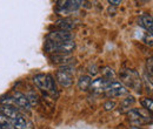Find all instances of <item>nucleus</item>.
<instances>
[{
	"label": "nucleus",
	"mask_w": 153,
	"mask_h": 129,
	"mask_svg": "<svg viewBox=\"0 0 153 129\" xmlns=\"http://www.w3.org/2000/svg\"><path fill=\"white\" fill-rule=\"evenodd\" d=\"M45 51L47 53H54V54H64L68 55L76 49V42L74 40L70 41H61V42H56V41H46L44 46Z\"/></svg>",
	"instance_id": "f257e3e1"
},
{
	"label": "nucleus",
	"mask_w": 153,
	"mask_h": 129,
	"mask_svg": "<svg viewBox=\"0 0 153 129\" xmlns=\"http://www.w3.org/2000/svg\"><path fill=\"white\" fill-rule=\"evenodd\" d=\"M34 85L38 87L40 91L47 93L50 95L57 94V86L53 80V77L50 74H38L33 77Z\"/></svg>",
	"instance_id": "f03ea898"
},
{
	"label": "nucleus",
	"mask_w": 153,
	"mask_h": 129,
	"mask_svg": "<svg viewBox=\"0 0 153 129\" xmlns=\"http://www.w3.org/2000/svg\"><path fill=\"white\" fill-rule=\"evenodd\" d=\"M119 76H120L121 81L128 88L140 93V91H141V80H140L139 74L137 73L134 69H124L119 73Z\"/></svg>",
	"instance_id": "7ed1b4c3"
},
{
	"label": "nucleus",
	"mask_w": 153,
	"mask_h": 129,
	"mask_svg": "<svg viewBox=\"0 0 153 129\" xmlns=\"http://www.w3.org/2000/svg\"><path fill=\"white\" fill-rule=\"evenodd\" d=\"M127 117H128L130 122H132L133 125H137V127L151 122V116L149 115V113L143 111V109H139V108L130 109L127 111Z\"/></svg>",
	"instance_id": "20e7f679"
},
{
	"label": "nucleus",
	"mask_w": 153,
	"mask_h": 129,
	"mask_svg": "<svg viewBox=\"0 0 153 129\" xmlns=\"http://www.w3.org/2000/svg\"><path fill=\"white\" fill-rule=\"evenodd\" d=\"M106 95L108 97H120V96H124V95H127L128 94V89L119 81H110L107 87H106Z\"/></svg>",
	"instance_id": "39448f33"
},
{
	"label": "nucleus",
	"mask_w": 153,
	"mask_h": 129,
	"mask_svg": "<svg viewBox=\"0 0 153 129\" xmlns=\"http://www.w3.org/2000/svg\"><path fill=\"white\" fill-rule=\"evenodd\" d=\"M82 1L76 0H65V1H58L57 12L61 15H68L72 12H76L81 6Z\"/></svg>",
	"instance_id": "423d86ee"
},
{
	"label": "nucleus",
	"mask_w": 153,
	"mask_h": 129,
	"mask_svg": "<svg viewBox=\"0 0 153 129\" xmlns=\"http://www.w3.org/2000/svg\"><path fill=\"white\" fill-rule=\"evenodd\" d=\"M46 39L48 41H56V42H61V41H70V40H73V34L71 32H67V31H61V29H58V31H52L47 34Z\"/></svg>",
	"instance_id": "0eeeda50"
},
{
	"label": "nucleus",
	"mask_w": 153,
	"mask_h": 129,
	"mask_svg": "<svg viewBox=\"0 0 153 129\" xmlns=\"http://www.w3.org/2000/svg\"><path fill=\"white\" fill-rule=\"evenodd\" d=\"M56 79H57L58 83L61 86V87H70L73 82V74L68 73V72H65V71H58L56 74Z\"/></svg>",
	"instance_id": "6e6552de"
},
{
	"label": "nucleus",
	"mask_w": 153,
	"mask_h": 129,
	"mask_svg": "<svg viewBox=\"0 0 153 129\" xmlns=\"http://www.w3.org/2000/svg\"><path fill=\"white\" fill-rule=\"evenodd\" d=\"M108 80L104 79V77H98L96 80H93L88 87V89L93 93H105L106 87L108 85Z\"/></svg>",
	"instance_id": "1a4fd4ad"
},
{
	"label": "nucleus",
	"mask_w": 153,
	"mask_h": 129,
	"mask_svg": "<svg viewBox=\"0 0 153 129\" xmlns=\"http://www.w3.org/2000/svg\"><path fill=\"white\" fill-rule=\"evenodd\" d=\"M12 97H13L14 105H17L18 107L22 108L24 111H30V109H31L30 102H28V100H27V97H26L25 94H22V93H20V92H16L13 94Z\"/></svg>",
	"instance_id": "9d476101"
},
{
	"label": "nucleus",
	"mask_w": 153,
	"mask_h": 129,
	"mask_svg": "<svg viewBox=\"0 0 153 129\" xmlns=\"http://www.w3.org/2000/svg\"><path fill=\"white\" fill-rule=\"evenodd\" d=\"M11 123H12V127L16 129H32V125L27 122L22 115H19L16 119L11 120Z\"/></svg>",
	"instance_id": "9b49d317"
},
{
	"label": "nucleus",
	"mask_w": 153,
	"mask_h": 129,
	"mask_svg": "<svg viewBox=\"0 0 153 129\" xmlns=\"http://www.w3.org/2000/svg\"><path fill=\"white\" fill-rule=\"evenodd\" d=\"M138 22H139V25H140L143 28H145L150 34H152L153 20H152V17H151V15H147V14H145V15H140V17H139V20H138Z\"/></svg>",
	"instance_id": "f8f14e48"
},
{
	"label": "nucleus",
	"mask_w": 153,
	"mask_h": 129,
	"mask_svg": "<svg viewBox=\"0 0 153 129\" xmlns=\"http://www.w3.org/2000/svg\"><path fill=\"white\" fill-rule=\"evenodd\" d=\"M0 113H1V115L6 116L10 120H13V119H16L17 116L20 115L19 111H17V108H14L13 106H2L0 108Z\"/></svg>",
	"instance_id": "ddd939ff"
},
{
	"label": "nucleus",
	"mask_w": 153,
	"mask_h": 129,
	"mask_svg": "<svg viewBox=\"0 0 153 129\" xmlns=\"http://www.w3.org/2000/svg\"><path fill=\"white\" fill-rule=\"evenodd\" d=\"M56 25H57L61 31H67V32H71V31L76 27L74 22L71 21V20H68V19H60V20H57V21H56Z\"/></svg>",
	"instance_id": "4468645a"
},
{
	"label": "nucleus",
	"mask_w": 153,
	"mask_h": 129,
	"mask_svg": "<svg viewBox=\"0 0 153 129\" xmlns=\"http://www.w3.org/2000/svg\"><path fill=\"white\" fill-rule=\"evenodd\" d=\"M134 102H135V99H134L132 95L127 96L126 99H123V101L120 102V106H119V111H120V113L128 111L130 108L134 105Z\"/></svg>",
	"instance_id": "2eb2a0df"
},
{
	"label": "nucleus",
	"mask_w": 153,
	"mask_h": 129,
	"mask_svg": "<svg viewBox=\"0 0 153 129\" xmlns=\"http://www.w3.org/2000/svg\"><path fill=\"white\" fill-rule=\"evenodd\" d=\"M91 82H92V79L90 75H82V76H80V79L78 81V88L80 91H87Z\"/></svg>",
	"instance_id": "dca6fc26"
},
{
	"label": "nucleus",
	"mask_w": 153,
	"mask_h": 129,
	"mask_svg": "<svg viewBox=\"0 0 153 129\" xmlns=\"http://www.w3.org/2000/svg\"><path fill=\"white\" fill-rule=\"evenodd\" d=\"M51 60L53 63H60V65H67L70 63L73 59L70 55H64V54H56V55L51 56Z\"/></svg>",
	"instance_id": "f3484780"
},
{
	"label": "nucleus",
	"mask_w": 153,
	"mask_h": 129,
	"mask_svg": "<svg viewBox=\"0 0 153 129\" xmlns=\"http://www.w3.org/2000/svg\"><path fill=\"white\" fill-rule=\"evenodd\" d=\"M101 73H102V75H104V79H106V80H108V81L114 80L115 73L112 68H110V67H105V68H102Z\"/></svg>",
	"instance_id": "a211bd4d"
},
{
	"label": "nucleus",
	"mask_w": 153,
	"mask_h": 129,
	"mask_svg": "<svg viewBox=\"0 0 153 129\" xmlns=\"http://www.w3.org/2000/svg\"><path fill=\"white\" fill-rule=\"evenodd\" d=\"M12 128L13 127H12L11 120L0 114V129H12Z\"/></svg>",
	"instance_id": "6ab92c4d"
},
{
	"label": "nucleus",
	"mask_w": 153,
	"mask_h": 129,
	"mask_svg": "<svg viewBox=\"0 0 153 129\" xmlns=\"http://www.w3.org/2000/svg\"><path fill=\"white\" fill-rule=\"evenodd\" d=\"M141 106L146 109V111H149L150 113H152L153 111V101L152 99H149V97H145V99H143L141 100Z\"/></svg>",
	"instance_id": "aec40b11"
},
{
	"label": "nucleus",
	"mask_w": 153,
	"mask_h": 129,
	"mask_svg": "<svg viewBox=\"0 0 153 129\" xmlns=\"http://www.w3.org/2000/svg\"><path fill=\"white\" fill-rule=\"evenodd\" d=\"M26 95V97H27V100H28V102H30V106L32 107V106H37L39 102L38 100V96H37V94H34L33 92L28 93V94H25Z\"/></svg>",
	"instance_id": "412c9836"
},
{
	"label": "nucleus",
	"mask_w": 153,
	"mask_h": 129,
	"mask_svg": "<svg viewBox=\"0 0 153 129\" xmlns=\"http://www.w3.org/2000/svg\"><path fill=\"white\" fill-rule=\"evenodd\" d=\"M115 106H117V103H115L114 101H108V102H106V103L104 105V108H105L106 111H113L115 108Z\"/></svg>",
	"instance_id": "4be33fe9"
},
{
	"label": "nucleus",
	"mask_w": 153,
	"mask_h": 129,
	"mask_svg": "<svg viewBox=\"0 0 153 129\" xmlns=\"http://www.w3.org/2000/svg\"><path fill=\"white\" fill-rule=\"evenodd\" d=\"M97 69H98V68H97V66H94V65H93L92 67H90V71H88V72H90V75H92V76L97 75V74H98V71H97Z\"/></svg>",
	"instance_id": "5701e85b"
},
{
	"label": "nucleus",
	"mask_w": 153,
	"mask_h": 129,
	"mask_svg": "<svg viewBox=\"0 0 153 129\" xmlns=\"http://www.w3.org/2000/svg\"><path fill=\"white\" fill-rule=\"evenodd\" d=\"M147 71L152 75V57H150V59L147 60Z\"/></svg>",
	"instance_id": "b1692460"
},
{
	"label": "nucleus",
	"mask_w": 153,
	"mask_h": 129,
	"mask_svg": "<svg viewBox=\"0 0 153 129\" xmlns=\"http://www.w3.org/2000/svg\"><path fill=\"white\" fill-rule=\"evenodd\" d=\"M108 4L110 5H113V6H118V5L121 4V1L120 0H108Z\"/></svg>",
	"instance_id": "393cba45"
},
{
	"label": "nucleus",
	"mask_w": 153,
	"mask_h": 129,
	"mask_svg": "<svg viewBox=\"0 0 153 129\" xmlns=\"http://www.w3.org/2000/svg\"><path fill=\"white\" fill-rule=\"evenodd\" d=\"M145 43H147V45H150V46H152V35H147V37L145 38Z\"/></svg>",
	"instance_id": "a878e982"
},
{
	"label": "nucleus",
	"mask_w": 153,
	"mask_h": 129,
	"mask_svg": "<svg viewBox=\"0 0 153 129\" xmlns=\"http://www.w3.org/2000/svg\"><path fill=\"white\" fill-rule=\"evenodd\" d=\"M127 129H144V128H141V127H130V128H127Z\"/></svg>",
	"instance_id": "bb28decb"
}]
</instances>
